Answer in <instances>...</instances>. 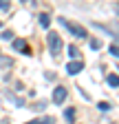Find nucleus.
<instances>
[{"label": "nucleus", "instance_id": "f257e3e1", "mask_svg": "<svg viewBox=\"0 0 119 124\" xmlns=\"http://www.w3.org/2000/svg\"><path fill=\"white\" fill-rule=\"evenodd\" d=\"M60 24H64V27H66V29L71 31V33L77 38V40H84V38L88 36V33H86V29H84L82 24H75V22H71V20H64V18H60Z\"/></svg>", "mask_w": 119, "mask_h": 124}, {"label": "nucleus", "instance_id": "f03ea898", "mask_svg": "<svg viewBox=\"0 0 119 124\" xmlns=\"http://www.w3.org/2000/svg\"><path fill=\"white\" fill-rule=\"evenodd\" d=\"M62 38H60V33H49V49H51V55H60V51H62Z\"/></svg>", "mask_w": 119, "mask_h": 124}, {"label": "nucleus", "instance_id": "7ed1b4c3", "mask_svg": "<svg viewBox=\"0 0 119 124\" xmlns=\"http://www.w3.org/2000/svg\"><path fill=\"white\" fill-rule=\"evenodd\" d=\"M66 95H68V91H66V86H55V91H53V102L55 104H62L64 100H66Z\"/></svg>", "mask_w": 119, "mask_h": 124}, {"label": "nucleus", "instance_id": "20e7f679", "mask_svg": "<svg viewBox=\"0 0 119 124\" xmlns=\"http://www.w3.org/2000/svg\"><path fill=\"white\" fill-rule=\"evenodd\" d=\"M82 69H84V62H82V60H73V62H68V64H66V73H68V75H77Z\"/></svg>", "mask_w": 119, "mask_h": 124}, {"label": "nucleus", "instance_id": "39448f33", "mask_svg": "<svg viewBox=\"0 0 119 124\" xmlns=\"http://www.w3.org/2000/svg\"><path fill=\"white\" fill-rule=\"evenodd\" d=\"M11 44H13V49H16V51H20V53H24V55L31 53V51H29V46H26V42H24V40H20V38H13V40H11Z\"/></svg>", "mask_w": 119, "mask_h": 124}, {"label": "nucleus", "instance_id": "423d86ee", "mask_svg": "<svg viewBox=\"0 0 119 124\" xmlns=\"http://www.w3.org/2000/svg\"><path fill=\"white\" fill-rule=\"evenodd\" d=\"M53 122H55V117L46 115V117H35V120H31V122H24V124H53Z\"/></svg>", "mask_w": 119, "mask_h": 124}, {"label": "nucleus", "instance_id": "0eeeda50", "mask_svg": "<svg viewBox=\"0 0 119 124\" xmlns=\"http://www.w3.org/2000/svg\"><path fill=\"white\" fill-rule=\"evenodd\" d=\"M38 20H40V24H42L44 29H49V27H51V16H49V13H40V18H38Z\"/></svg>", "mask_w": 119, "mask_h": 124}, {"label": "nucleus", "instance_id": "6e6552de", "mask_svg": "<svg viewBox=\"0 0 119 124\" xmlns=\"http://www.w3.org/2000/svg\"><path fill=\"white\" fill-rule=\"evenodd\" d=\"M108 84L115 89V86H119V75L117 73H108Z\"/></svg>", "mask_w": 119, "mask_h": 124}, {"label": "nucleus", "instance_id": "1a4fd4ad", "mask_svg": "<svg viewBox=\"0 0 119 124\" xmlns=\"http://www.w3.org/2000/svg\"><path fill=\"white\" fill-rule=\"evenodd\" d=\"M64 117L68 122H75V108H66V111H64Z\"/></svg>", "mask_w": 119, "mask_h": 124}, {"label": "nucleus", "instance_id": "9d476101", "mask_svg": "<svg viewBox=\"0 0 119 124\" xmlns=\"http://www.w3.org/2000/svg\"><path fill=\"white\" fill-rule=\"evenodd\" d=\"M91 49H93V51H97V49H101V40H97V38H93V40H91Z\"/></svg>", "mask_w": 119, "mask_h": 124}, {"label": "nucleus", "instance_id": "9b49d317", "mask_svg": "<svg viewBox=\"0 0 119 124\" xmlns=\"http://www.w3.org/2000/svg\"><path fill=\"white\" fill-rule=\"evenodd\" d=\"M0 9H2V11H9L11 9V0H0Z\"/></svg>", "mask_w": 119, "mask_h": 124}, {"label": "nucleus", "instance_id": "f8f14e48", "mask_svg": "<svg viewBox=\"0 0 119 124\" xmlns=\"http://www.w3.org/2000/svg\"><path fill=\"white\" fill-rule=\"evenodd\" d=\"M110 55L119 58V44H110Z\"/></svg>", "mask_w": 119, "mask_h": 124}, {"label": "nucleus", "instance_id": "ddd939ff", "mask_svg": "<svg viewBox=\"0 0 119 124\" xmlns=\"http://www.w3.org/2000/svg\"><path fill=\"white\" fill-rule=\"evenodd\" d=\"M68 55L75 60V58H77V46H73V44H71V46H68Z\"/></svg>", "mask_w": 119, "mask_h": 124}, {"label": "nucleus", "instance_id": "4468645a", "mask_svg": "<svg viewBox=\"0 0 119 124\" xmlns=\"http://www.w3.org/2000/svg\"><path fill=\"white\" fill-rule=\"evenodd\" d=\"M2 40H13V31H5V33H0Z\"/></svg>", "mask_w": 119, "mask_h": 124}, {"label": "nucleus", "instance_id": "2eb2a0df", "mask_svg": "<svg viewBox=\"0 0 119 124\" xmlns=\"http://www.w3.org/2000/svg\"><path fill=\"white\" fill-rule=\"evenodd\" d=\"M97 106H99V111H108V108H110V104H108V102H99Z\"/></svg>", "mask_w": 119, "mask_h": 124}, {"label": "nucleus", "instance_id": "dca6fc26", "mask_svg": "<svg viewBox=\"0 0 119 124\" xmlns=\"http://www.w3.org/2000/svg\"><path fill=\"white\" fill-rule=\"evenodd\" d=\"M0 67H11V60H5V58H0Z\"/></svg>", "mask_w": 119, "mask_h": 124}, {"label": "nucleus", "instance_id": "f3484780", "mask_svg": "<svg viewBox=\"0 0 119 124\" xmlns=\"http://www.w3.org/2000/svg\"><path fill=\"white\" fill-rule=\"evenodd\" d=\"M0 27H2V20H0Z\"/></svg>", "mask_w": 119, "mask_h": 124}, {"label": "nucleus", "instance_id": "a211bd4d", "mask_svg": "<svg viewBox=\"0 0 119 124\" xmlns=\"http://www.w3.org/2000/svg\"><path fill=\"white\" fill-rule=\"evenodd\" d=\"M22 2H26V0H22Z\"/></svg>", "mask_w": 119, "mask_h": 124}]
</instances>
